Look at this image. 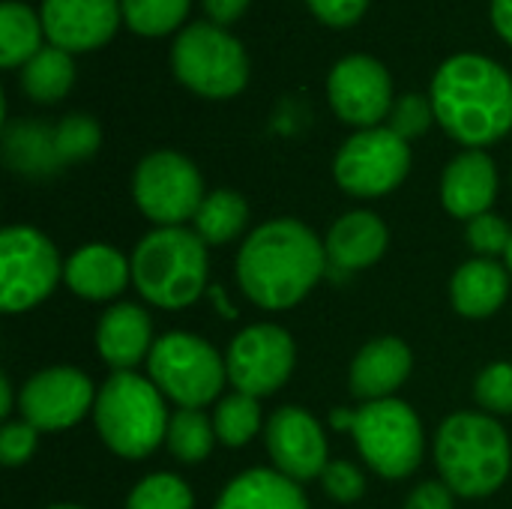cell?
<instances>
[{
    "instance_id": "1",
    "label": "cell",
    "mask_w": 512,
    "mask_h": 509,
    "mask_svg": "<svg viewBox=\"0 0 512 509\" xmlns=\"http://www.w3.org/2000/svg\"><path fill=\"white\" fill-rule=\"evenodd\" d=\"M324 240L300 219H270L258 225L237 255L240 291L267 312L297 306L312 294L327 270Z\"/></svg>"
},
{
    "instance_id": "2",
    "label": "cell",
    "mask_w": 512,
    "mask_h": 509,
    "mask_svg": "<svg viewBox=\"0 0 512 509\" xmlns=\"http://www.w3.org/2000/svg\"><path fill=\"white\" fill-rule=\"evenodd\" d=\"M432 108L450 138L483 150L512 129V78L492 57L456 54L432 78Z\"/></svg>"
},
{
    "instance_id": "3",
    "label": "cell",
    "mask_w": 512,
    "mask_h": 509,
    "mask_svg": "<svg viewBox=\"0 0 512 509\" xmlns=\"http://www.w3.org/2000/svg\"><path fill=\"white\" fill-rule=\"evenodd\" d=\"M435 465L453 495L489 498L510 477V438L489 414H453L435 435Z\"/></svg>"
},
{
    "instance_id": "4",
    "label": "cell",
    "mask_w": 512,
    "mask_h": 509,
    "mask_svg": "<svg viewBox=\"0 0 512 509\" xmlns=\"http://www.w3.org/2000/svg\"><path fill=\"white\" fill-rule=\"evenodd\" d=\"M207 243L189 231L156 228L132 252V285L156 309H186L207 291Z\"/></svg>"
},
{
    "instance_id": "5",
    "label": "cell",
    "mask_w": 512,
    "mask_h": 509,
    "mask_svg": "<svg viewBox=\"0 0 512 509\" xmlns=\"http://www.w3.org/2000/svg\"><path fill=\"white\" fill-rule=\"evenodd\" d=\"M96 432L105 447L129 462L150 456L168 435L165 396L138 372H114L96 393Z\"/></svg>"
},
{
    "instance_id": "6",
    "label": "cell",
    "mask_w": 512,
    "mask_h": 509,
    "mask_svg": "<svg viewBox=\"0 0 512 509\" xmlns=\"http://www.w3.org/2000/svg\"><path fill=\"white\" fill-rule=\"evenodd\" d=\"M330 423L348 429L363 462L384 480L411 477L426 453V435L417 411L402 399L363 402L360 408L333 411Z\"/></svg>"
},
{
    "instance_id": "7",
    "label": "cell",
    "mask_w": 512,
    "mask_h": 509,
    "mask_svg": "<svg viewBox=\"0 0 512 509\" xmlns=\"http://www.w3.org/2000/svg\"><path fill=\"white\" fill-rule=\"evenodd\" d=\"M147 372L165 399L198 411L213 405L228 381L225 357L207 339L186 330H171L153 342Z\"/></svg>"
},
{
    "instance_id": "8",
    "label": "cell",
    "mask_w": 512,
    "mask_h": 509,
    "mask_svg": "<svg viewBox=\"0 0 512 509\" xmlns=\"http://www.w3.org/2000/svg\"><path fill=\"white\" fill-rule=\"evenodd\" d=\"M171 66L183 87L207 99H231L249 81L243 45L213 21H195L174 39Z\"/></svg>"
},
{
    "instance_id": "9",
    "label": "cell",
    "mask_w": 512,
    "mask_h": 509,
    "mask_svg": "<svg viewBox=\"0 0 512 509\" xmlns=\"http://www.w3.org/2000/svg\"><path fill=\"white\" fill-rule=\"evenodd\" d=\"M63 279V261L54 243L30 225H9L0 234V306L27 312L54 294Z\"/></svg>"
},
{
    "instance_id": "10",
    "label": "cell",
    "mask_w": 512,
    "mask_h": 509,
    "mask_svg": "<svg viewBox=\"0 0 512 509\" xmlns=\"http://www.w3.org/2000/svg\"><path fill=\"white\" fill-rule=\"evenodd\" d=\"M132 198L156 228H177L195 219L207 192L192 159L174 150H156L138 162Z\"/></svg>"
},
{
    "instance_id": "11",
    "label": "cell",
    "mask_w": 512,
    "mask_h": 509,
    "mask_svg": "<svg viewBox=\"0 0 512 509\" xmlns=\"http://www.w3.org/2000/svg\"><path fill=\"white\" fill-rule=\"evenodd\" d=\"M411 171V147L390 126L357 129L336 153V183L354 198H384Z\"/></svg>"
},
{
    "instance_id": "12",
    "label": "cell",
    "mask_w": 512,
    "mask_h": 509,
    "mask_svg": "<svg viewBox=\"0 0 512 509\" xmlns=\"http://www.w3.org/2000/svg\"><path fill=\"white\" fill-rule=\"evenodd\" d=\"M297 363L294 339L279 324H252L240 330L225 354L228 384L234 393L267 399L279 393Z\"/></svg>"
},
{
    "instance_id": "13",
    "label": "cell",
    "mask_w": 512,
    "mask_h": 509,
    "mask_svg": "<svg viewBox=\"0 0 512 509\" xmlns=\"http://www.w3.org/2000/svg\"><path fill=\"white\" fill-rule=\"evenodd\" d=\"M21 420L39 432H63L78 426L96 408L93 381L72 366H51L36 372L21 387Z\"/></svg>"
},
{
    "instance_id": "14",
    "label": "cell",
    "mask_w": 512,
    "mask_h": 509,
    "mask_svg": "<svg viewBox=\"0 0 512 509\" xmlns=\"http://www.w3.org/2000/svg\"><path fill=\"white\" fill-rule=\"evenodd\" d=\"M327 99L339 120L372 129L393 108V78L381 60L369 54L342 57L327 75Z\"/></svg>"
},
{
    "instance_id": "15",
    "label": "cell",
    "mask_w": 512,
    "mask_h": 509,
    "mask_svg": "<svg viewBox=\"0 0 512 509\" xmlns=\"http://www.w3.org/2000/svg\"><path fill=\"white\" fill-rule=\"evenodd\" d=\"M264 441L273 468L291 477L294 483H309L321 477L330 465V447L321 423L297 405L273 411V417L264 426Z\"/></svg>"
},
{
    "instance_id": "16",
    "label": "cell",
    "mask_w": 512,
    "mask_h": 509,
    "mask_svg": "<svg viewBox=\"0 0 512 509\" xmlns=\"http://www.w3.org/2000/svg\"><path fill=\"white\" fill-rule=\"evenodd\" d=\"M51 45L75 54L102 48L123 18L120 0H42L39 9Z\"/></svg>"
},
{
    "instance_id": "17",
    "label": "cell",
    "mask_w": 512,
    "mask_h": 509,
    "mask_svg": "<svg viewBox=\"0 0 512 509\" xmlns=\"http://www.w3.org/2000/svg\"><path fill=\"white\" fill-rule=\"evenodd\" d=\"M498 195V168L486 150L459 153L441 177V204L456 219H477L489 213Z\"/></svg>"
},
{
    "instance_id": "18",
    "label": "cell",
    "mask_w": 512,
    "mask_h": 509,
    "mask_svg": "<svg viewBox=\"0 0 512 509\" xmlns=\"http://www.w3.org/2000/svg\"><path fill=\"white\" fill-rule=\"evenodd\" d=\"M414 369L411 348L396 336H378L366 342L348 372L351 393L363 402H381L393 399V393L408 381Z\"/></svg>"
},
{
    "instance_id": "19",
    "label": "cell",
    "mask_w": 512,
    "mask_h": 509,
    "mask_svg": "<svg viewBox=\"0 0 512 509\" xmlns=\"http://www.w3.org/2000/svg\"><path fill=\"white\" fill-rule=\"evenodd\" d=\"M63 282L81 300H114L132 282V258L108 243H87L63 261Z\"/></svg>"
},
{
    "instance_id": "20",
    "label": "cell",
    "mask_w": 512,
    "mask_h": 509,
    "mask_svg": "<svg viewBox=\"0 0 512 509\" xmlns=\"http://www.w3.org/2000/svg\"><path fill=\"white\" fill-rule=\"evenodd\" d=\"M150 315L135 303H114L96 324V351L114 372H132L153 351Z\"/></svg>"
},
{
    "instance_id": "21",
    "label": "cell",
    "mask_w": 512,
    "mask_h": 509,
    "mask_svg": "<svg viewBox=\"0 0 512 509\" xmlns=\"http://www.w3.org/2000/svg\"><path fill=\"white\" fill-rule=\"evenodd\" d=\"M390 246V231L372 210H351L336 219L324 237L327 261L345 273L375 267Z\"/></svg>"
},
{
    "instance_id": "22",
    "label": "cell",
    "mask_w": 512,
    "mask_h": 509,
    "mask_svg": "<svg viewBox=\"0 0 512 509\" xmlns=\"http://www.w3.org/2000/svg\"><path fill=\"white\" fill-rule=\"evenodd\" d=\"M510 297V270L495 258H471L450 279V303L468 321L492 318Z\"/></svg>"
},
{
    "instance_id": "23",
    "label": "cell",
    "mask_w": 512,
    "mask_h": 509,
    "mask_svg": "<svg viewBox=\"0 0 512 509\" xmlns=\"http://www.w3.org/2000/svg\"><path fill=\"white\" fill-rule=\"evenodd\" d=\"M213 509H309L303 486L276 468H249L237 474Z\"/></svg>"
},
{
    "instance_id": "24",
    "label": "cell",
    "mask_w": 512,
    "mask_h": 509,
    "mask_svg": "<svg viewBox=\"0 0 512 509\" xmlns=\"http://www.w3.org/2000/svg\"><path fill=\"white\" fill-rule=\"evenodd\" d=\"M3 159L12 171L24 177H51L60 171V153L54 141V126L42 120H15L3 129Z\"/></svg>"
},
{
    "instance_id": "25",
    "label": "cell",
    "mask_w": 512,
    "mask_h": 509,
    "mask_svg": "<svg viewBox=\"0 0 512 509\" xmlns=\"http://www.w3.org/2000/svg\"><path fill=\"white\" fill-rule=\"evenodd\" d=\"M72 81H75L72 54L57 45H45L21 66V90L39 105L60 102L69 93Z\"/></svg>"
},
{
    "instance_id": "26",
    "label": "cell",
    "mask_w": 512,
    "mask_h": 509,
    "mask_svg": "<svg viewBox=\"0 0 512 509\" xmlns=\"http://www.w3.org/2000/svg\"><path fill=\"white\" fill-rule=\"evenodd\" d=\"M192 222H195V234L207 246H228L246 231L249 207L240 192L216 189V192H207Z\"/></svg>"
},
{
    "instance_id": "27",
    "label": "cell",
    "mask_w": 512,
    "mask_h": 509,
    "mask_svg": "<svg viewBox=\"0 0 512 509\" xmlns=\"http://www.w3.org/2000/svg\"><path fill=\"white\" fill-rule=\"evenodd\" d=\"M42 18L27 3L6 0L0 6V66H24L36 51H42Z\"/></svg>"
},
{
    "instance_id": "28",
    "label": "cell",
    "mask_w": 512,
    "mask_h": 509,
    "mask_svg": "<svg viewBox=\"0 0 512 509\" xmlns=\"http://www.w3.org/2000/svg\"><path fill=\"white\" fill-rule=\"evenodd\" d=\"M216 441L219 438H216L213 417H207L204 411H198V408H177L171 414L165 444H168L171 456L180 465H201L213 453Z\"/></svg>"
},
{
    "instance_id": "29",
    "label": "cell",
    "mask_w": 512,
    "mask_h": 509,
    "mask_svg": "<svg viewBox=\"0 0 512 509\" xmlns=\"http://www.w3.org/2000/svg\"><path fill=\"white\" fill-rule=\"evenodd\" d=\"M213 426H216L219 444H225V447L237 450V447L252 444L264 426L258 399L246 396V393H231V396L219 399V405L213 411Z\"/></svg>"
},
{
    "instance_id": "30",
    "label": "cell",
    "mask_w": 512,
    "mask_h": 509,
    "mask_svg": "<svg viewBox=\"0 0 512 509\" xmlns=\"http://www.w3.org/2000/svg\"><path fill=\"white\" fill-rule=\"evenodd\" d=\"M126 509H195V495L183 477L159 471L135 483L126 498Z\"/></svg>"
},
{
    "instance_id": "31",
    "label": "cell",
    "mask_w": 512,
    "mask_h": 509,
    "mask_svg": "<svg viewBox=\"0 0 512 509\" xmlns=\"http://www.w3.org/2000/svg\"><path fill=\"white\" fill-rule=\"evenodd\" d=\"M192 0H120L123 21L138 36H165L183 24Z\"/></svg>"
},
{
    "instance_id": "32",
    "label": "cell",
    "mask_w": 512,
    "mask_h": 509,
    "mask_svg": "<svg viewBox=\"0 0 512 509\" xmlns=\"http://www.w3.org/2000/svg\"><path fill=\"white\" fill-rule=\"evenodd\" d=\"M54 141H57V153L60 162H84L99 150L102 132L99 123L87 114H69L54 126Z\"/></svg>"
},
{
    "instance_id": "33",
    "label": "cell",
    "mask_w": 512,
    "mask_h": 509,
    "mask_svg": "<svg viewBox=\"0 0 512 509\" xmlns=\"http://www.w3.org/2000/svg\"><path fill=\"white\" fill-rule=\"evenodd\" d=\"M474 399L489 417L512 414V363H492L474 381Z\"/></svg>"
},
{
    "instance_id": "34",
    "label": "cell",
    "mask_w": 512,
    "mask_h": 509,
    "mask_svg": "<svg viewBox=\"0 0 512 509\" xmlns=\"http://www.w3.org/2000/svg\"><path fill=\"white\" fill-rule=\"evenodd\" d=\"M387 120H390L387 126H390L399 138H405V141L420 138V135L432 126V120H435L432 99H426V96H420V93L399 96V99L393 102Z\"/></svg>"
},
{
    "instance_id": "35",
    "label": "cell",
    "mask_w": 512,
    "mask_h": 509,
    "mask_svg": "<svg viewBox=\"0 0 512 509\" xmlns=\"http://www.w3.org/2000/svg\"><path fill=\"white\" fill-rule=\"evenodd\" d=\"M468 246L474 249L477 258H495V255H507L512 240V228L495 213H483L477 219L468 222L465 228Z\"/></svg>"
},
{
    "instance_id": "36",
    "label": "cell",
    "mask_w": 512,
    "mask_h": 509,
    "mask_svg": "<svg viewBox=\"0 0 512 509\" xmlns=\"http://www.w3.org/2000/svg\"><path fill=\"white\" fill-rule=\"evenodd\" d=\"M321 486L327 498L339 504H354L366 495V477L351 462H330L321 474Z\"/></svg>"
},
{
    "instance_id": "37",
    "label": "cell",
    "mask_w": 512,
    "mask_h": 509,
    "mask_svg": "<svg viewBox=\"0 0 512 509\" xmlns=\"http://www.w3.org/2000/svg\"><path fill=\"white\" fill-rule=\"evenodd\" d=\"M36 444H39V429H33L27 420L6 423L0 429V462L6 468L27 465L30 456L36 453Z\"/></svg>"
},
{
    "instance_id": "38",
    "label": "cell",
    "mask_w": 512,
    "mask_h": 509,
    "mask_svg": "<svg viewBox=\"0 0 512 509\" xmlns=\"http://www.w3.org/2000/svg\"><path fill=\"white\" fill-rule=\"evenodd\" d=\"M309 9L330 27H351L366 15L369 0H306Z\"/></svg>"
},
{
    "instance_id": "39",
    "label": "cell",
    "mask_w": 512,
    "mask_h": 509,
    "mask_svg": "<svg viewBox=\"0 0 512 509\" xmlns=\"http://www.w3.org/2000/svg\"><path fill=\"white\" fill-rule=\"evenodd\" d=\"M456 507V495L444 480H426L420 483L408 498L405 509H453Z\"/></svg>"
},
{
    "instance_id": "40",
    "label": "cell",
    "mask_w": 512,
    "mask_h": 509,
    "mask_svg": "<svg viewBox=\"0 0 512 509\" xmlns=\"http://www.w3.org/2000/svg\"><path fill=\"white\" fill-rule=\"evenodd\" d=\"M249 0H204V12L210 15L213 24L219 27H228L234 24L243 12H246Z\"/></svg>"
},
{
    "instance_id": "41",
    "label": "cell",
    "mask_w": 512,
    "mask_h": 509,
    "mask_svg": "<svg viewBox=\"0 0 512 509\" xmlns=\"http://www.w3.org/2000/svg\"><path fill=\"white\" fill-rule=\"evenodd\" d=\"M492 24L512 45V0H492Z\"/></svg>"
},
{
    "instance_id": "42",
    "label": "cell",
    "mask_w": 512,
    "mask_h": 509,
    "mask_svg": "<svg viewBox=\"0 0 512 509\" xmlns=\"http://www.w3.org/2000/svg\"><path fill=\"white\" fill-rule=\"evenodd\" d=\"M9 414H12V384L3 375L0 378V417H9Z\"/></svg>"
},
{
    "instance_id": "43",
    "label": "cell",
    "mask_w": 512,
    "mask_h": 509,
    "mask_svg": "<svg viewBox=\"0 0 512 509\" xmlns=\"http://www.w3.org/2000/svg\"><path fill=\"white\" fill-rule=\"evenodd\" d=\"M504 258H507V270L512 273V240H510V249H507V255H504Z\"/></svg>"
},
{
    "instance_id": "44",
    "label": "cell",
    "mask_w": 512,
    "mask_h": 509,
    "mask_svg": "<svg viewBox=\"0 0 512 509\" xmlns=\"http://www.w3.org/2000/svg\"><path fill=\"white\" fill-rule=\"evenodd\" d=\"M48 509H84V507H75V504H54V507Z\"/></svg>"
}]
</instances>
